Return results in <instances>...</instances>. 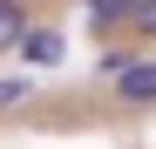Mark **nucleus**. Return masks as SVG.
Returning a JSON list of instances; mask_svg holds the SVG:
<instances>
[{
	"label": "nucleus",
	"mask_w": 156,
	"mask_h": 149,
	"mask_svg": "<svg viewBox=\"0 0 156 149\" xmlns=\"http://www.w3.org/2000/svg\"><path fill=\"white\" fill-rule=\"evenodd\" d=\"M109 81H115V95H122V102H156V61H115L109 68Z\"/></svg>",
	"instance_id": "1"
},
{
	"label": "nucleus",
	"mask_w": 156,
	"mask_h": 149,
	"mask_svg": "<svg viewBox=\"0 0 156 149\" xmlns=\"http://www.w3.org/2000/svg\"><path fill=\"white\" fill-rule=\"evenodd\" d=\"M14 47H20V61H34V68H55V61H61V47H68V41H61L55 27H27V34H20Z\"/></svg>",
	"instance_id": "2"
},
{
	"label": "nucleus",
	"mask_w": 156,
	"mask_h": 149,
	"mask_svg": "<svg viewBox=\"0 0 156 149\" xmlns=\"http://www.w3.org/2000/svg\"><path fill=\"white\" fill-rule=\"evenodd\" d=\"M27 34V14H20V0H0V54H14V41Z\"/></svg>",
	"instance_id": "3"
},
{
	"label": "nucleus",
	"mask_w": 156,
	"mask_h": 149,
	"mask_svg": "<svg viewBox=\"0 0 156 149\" xmlns=\"http://www.w3.org/2000/svg\"><path fill=\"white\" fill-rule=\"evenodd\" d=\"M14 102H27V81L20 74H0V109H14Z\"/></svg>",
	"instance_id": "4"
},
{
	"label": "nucleus",
	"mask_w": 156,
	"mask_h": 149,
	"mask_svg": "<svg viewBox=\"0 0 156 149\" xmlns=\"http://www.w3.org/2000/svg\"><path fill=\"white\" fill-rule=\"evenodd\" d=\"M129 7L136 0H95V20H129Z\"/></svg>",
	"instance_id": "5"
},
{
	"label": "nucleus",
	"mask_w": 156,
	"mask_h": 149,
	"mask_svg": "<svg viewBox=\"0 0 156 149\" xmlns=\"http://www.w3.org/2000/svg\"><path fill=\"white\" fill-rule=\"evenodd\" d=\"M129 20H136L143 34H156V0H136V7H129Z\"/></svg>",
	"instance_id": "6"
}]
</instances>
